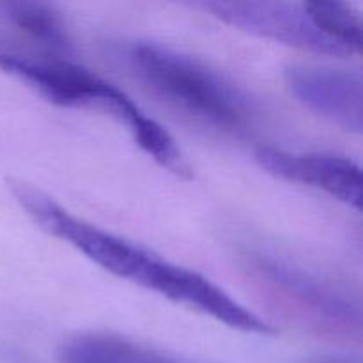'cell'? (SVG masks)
Listing matches in <instances>:
<instances>
[{
	"instance_id": "obj_5",
	"label": "cell",
	"mask_w": 363,
	"mask_h": 363,
	"mask_svg": "<svg viewBox=\"0 0 363 363\" xmlns=\"http://www.w3.org/2000/svg\"><path fill=\"white\" fill-rule=\"evenodd\" d=\"M213 16L250 34L314 52L319 55L347 57L339 46L315 28L303 4L286 2H204L197 4Z\"/></svg>"
},
{
	"instance_id": "obj_4",
	"label": "cell",
	"mask_w": 363,
	"mask_h": 363,
	"mask_svg": "<svg viewBox=\"0 0 363 363\" xmlns=\"http://www.w3.org/2000/svg\"><path fill=\"white\" fill-rule=\"evenodd\" d=\"M250 272L264 296L293 321L323 337L360 339V307L328 284L275 259H254Z\"/></svg>"
},
{
	"instance_id": "obj_1",
	"label": "cell",
	"mask_w": 363,
	"mask_h": 363,
	"mask_svg": "<svg viewBox=\"0 0 363 363\" xmlns=\"http://www.w3.org/2000/svg\"><path fill=\"white\" fill-rule=\"evenodd\" d=\"M11 191L43 230L82 252L105 272L209 315L234 330L257 335L275 333L272 325L252 314L206 277L77 218L48 195L27 183L11 181Z\"/></svg>"
},
{
	"instance_id": "obj_6",
	"label": "cell",
	"mask_w": 363,
	"mask_h": 363,
	"mask_svg": "<svg viewBox=\"0 0 363 363\" xmlns=\"http://www.w3.org/2000/svg\"><path fill=\"white\" fill-rule=\"evenodd\" d=\"M291 92L307 108L351 133L363 130V80L360 71L312 64L286 67Z\"/></svg>"
},
{
	"instance_id": "obj_10",
	"label": "cell",
	"mask_w": 363,
	"mask_h": 363,
	"mask_svg": "<svg viewBox=\"0 0 363 363\" xmlns=\"http://www.w3.org/2000/svg\"><path fill=\"white\" fill-rule=\"evenodd\" d=\"M4 16L35 39L41 45L48 46L52 50H69L71 41L67 35L66 25L59 13L53 11V7L46 4L35 2H11L2 6Z\"/></svg>"
},
{
	"instance_id": "obj_9",
	"label": "cell",
	"mask_w": 363,
	"mask_h": 363,
	"mask_svg": "<svg viewBox=\"0 0 363 363\" xmlns=\"http://www.w3.org/2000/svg\"><path fill=\"white\" fill-rule=\"evenodd\" d=\"M308 16L328 41L339 46L347 57L362 48V20L357 11L344 2H305Z\"/></svg>"
},
{
	"instance_id": "obj_8",
	"label": "cell",
	"mask_w": 363,
	"mask_h": 363,
	"mask_svg": "<svg viewBox=\"0 0 363 363\" xmlns=\"http://www.w3.org/2000/svg\"><path fill=\"white\" fill-rule=\"evenodd\" d=\"M60 363H174L158 351L103 332L78 333L59 347Z\"/></svg>"
},
{
	"instance_id": "obj_2",
	"label": "cell",
	"mask_w": 363,
	"mask_h": 363,
	"mask_svg": "<svg viewBox=\"0 0 363 363\" xmlns=\"http://www.w3.org/2000/svg\"><path fill=\"white\" fill-rule=\"evenodd\" d=\"M0 69L35 89L48 101L73 108H98L126 126L138 147L158 165L179 177H190V167L169 131L145 116L121 89L92 71L67 60L39 59L9 48L0 39Z\"/></svg>"
},
{
	"instance_id": "obj_7",
	"label": "cell",
	"mask_w": 363,
	"mask_h": 363,
	"mask_svg": "<svg viewBox=\"0 0 363 363\" xmlns=\"http://www.w3.org/2000/svg\"><path fill=\"white\" fill-rule=\"evenodd\" d=\"M255 158L266 172L280 179L315 188L357 211L362 209V170L350 158L298 155L275 147H261Z\"/></svg>"
},
{
	"instance_id": "obj_11",
	"label": "cell",
	"mask_w": 363,
	"mask_h": 363,
	"mask_svg": "<svg viewBox=\"0 0 363 363\" xmlns=\"http://www.w3.org/2000/svg\"><path fill=\"white\" fill-rule=\"evenodd\" d=\"M315 363H353V362H346V360H321Z\"/></svg>"
},
{
	"instance_id": "obj_3",
	"label": "cell",
	"mask_w": 363,
	"mask_h": 363,
	"mask_svg": "<svg viewBox=\"0 0 363 363\" xmlns=\"http://www.w3.org/2000/svg\"><path fill=\"white\" fill-rule=\"evenodd\" d=\"M126 57L151 91L188 116L220 130H241L250 121L243 91L195 57L156 43H135Z\"/></svg>"
}]
</instances>
